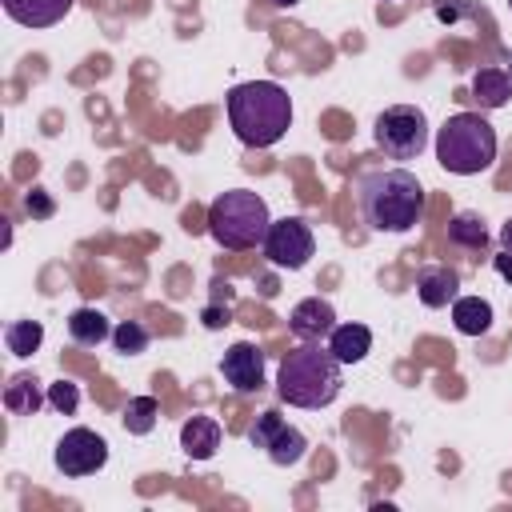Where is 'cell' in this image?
Instances as JSON below:
<instances>
[{"instance_id": "29", "label": "cell", "mask_w": 512, "mask_h": 512, "mask_svg": "<svg viewBox=\"0 0 512 512\" xmlns=\"http://www.w3.org/2000/svg\"><path fill=\"white\" fill-rule=\"evenodd\" d=\"M496 272H500L504 280H512V252H500V256H496Z\"/></svg>"}, {"instance_id": "22", "label": "cell", "mask_w": 512, "mask_h": 512, "mask_svg": "<svg viewBox=\"0 0 512 512\" xmlns=\"http://www.w3.org/2000/svg\"><path fill=\"white\" fill-rule=\"evenodd\" d=\"M156 416H160V404L152 396H132L128 408H124V432L132 436H148L156 428Z\"/></svg>"}, {"instance_id": "31", "label": "cell", "mask_w": 512, "mask_h": 512, "mask_svg": "<svg viewBox=\"0 0 512 512\" xmlns=\"http://www.w3.org/2000/svg\"><path fill=\"white\" fill-rule=\"evenodd\" d=\"M268 4H272V8H296L300 0H268Z\"/></svg>"}, {"instance_id": "18", "label": "cell", "mask_w": 512, "mask_h": 512, "mask_svg": "<svg viewBox=\"0 0 512 512\" xmlns=\"http://www.w3.org/2000/svg\"><path fill=\"white\" fill-rule=\"evenodd\" d=\"M448 244L464 248V252H484L492 244V236H488V228H484V220L476 212H456L448 220Z\"/></svg>"}, {"instance_id": "27", "label": "cell", "mask_w": 512, "mask_h": 512, "mask_svg": "<svg viewBox=\"0 0 512 512\" xmlns=\"http://www.w3.org/2000/svg\"><path fill=\"white\" fill-rule=\"evenodd\" d=\"M24 208H28V216H36V220H48V216L56 212V204H52V196H48L44 188H32V192L24 196Z\"/></svg>"}, {"instance_id": "21", "label": "cell", "mask_w": 512, "mask_h": 512, "mask_svg": "<svg viewBox=\"0 0 512 512\" xmlns=\"http://www.w3.org/2000/svg\"><path fill=\"white\" fill-rule=\"evenodd\" d=\"M4 344L12 356H32L44 344V324L40 320H12L4 328Z\"/></svg>"}, {"instance_id": "24", "label": "cell", "mask_w": 512, "mask_h": 512, "mask_svg": "<svg viewBox=\"0 0 512 512\" xmlns=\"http://www.w3.org/2000/svg\"><path fill=\"white\" fill-rule=\"evenodd\" d=\"M48 408L60 412V416H72L80 408V384L76 380H64V376L56 384H48Z\"/></svg>"}, {"instance_id": "26", "label": "cell", "mask_w": 512, "mask_h": 512, "mask_svg": "<svg viewBox=\"0 0 512 512\" xmlns=\"http://www.w3.org/2000/svg\"><path fill=\"white\" fill-rule=\"evenodd\" d=\"M476 8H472V0H432V16L440 20V24H460V20H468Z\"/></svg>"}, {"instance_id": "25", "label": "cell", "mask_w": 512, "mask_h": 512, "mask_svg": "<svg viewBox=\"0 0 512 512\" xmlns=\"http://www.w3.org/2000/svg\"><path fill=\"white\" fill-rule=\"evenodd\" d=\"M280 424H284V420H280V412H272V408H268V412H260V416H256V424L248 428V444H252V448H268V440L280 432Z\"/></svg>"}, {"instance_id": "14", "label": "cell", "mask_w": 512, "mask_h": 512, "mask_svg": "<svg viewBox=\"0 0 512 512\" xmlns=\"http://www.w3.org/2000/svg\"><path fill=\"white\" fill-rule=\"evenodd\" d=\"M180 448L184 456L192 460H212L216 448H220V424L212 416H192L184 428H180Z\"/></svg>"}, {"instance_id": "16", "label": "cell", "mask_w": 512, "mask_h": 512, "mask_svg": "<svg viewBox=\"0 0 512 512\" xmlns=\"http://www.w3.org/2000/svg\"><path fill=\"white\" fill-rule=\"evenodd\" d=\"M40 404H48V392H40V380L28 376V372H16L4 388V408L12 416H36Z\"/></svg>"}, {"instance_id": "28", "label": "cell", "mask_w": 512, "mask_h": 512, "mask_svg": "<svg viewBox=\"0 0 512 512\" xmlns=\"http://www.w3.org/2000/svg\"><path fill=\"white\" fill-rule=\"evenodd\" d=\"M200 320H204V328H224V324H228V308H220V304H208V308L200 312Z\"/></svg>"}, {"instance_id": "30", "label": "cell", "mask_w": 512, "mask_h": 512, "mask_svg": "<svg viewBox=\"0 0 512 512\" xmlns=\"http://www.w3.org/2000/svg\"><path fill=\"white\" fill-rule=\"evenodd\" d=\"M500 248L504 252H512V216L504 220V228H500Z\"/></svg>"}, {"instance_id": "32", "label": "cell", "mask_w": 512, "mask_h": 512, "mask_svg": "<svg viewBox=\"0 0 512 512\" xmlns=\"http://www.w3.org/2000/svg\"><path fill=\"white\" fill-rule=\"evenodd\" d=\"M508 8H512V0H508Z\"/></svg>"}, {"instance_id": "3", "label": "cell", "mask_w": 512, "mask_h": 512, "mask_svg": "<svg viewBox=\"0 0 512 512\" xmlns=\"http://www.w3.org/2000/svg\"><path fill=\"white\" fill-rule=\"evenodd\" d=\"M340 360L320 344H300L280 360L276 396L292 408H328L340 396Z\"/></svg>"}, {"instance_id": "11", "label": "cell", "mask_w": 512, "mask_h": 512, "mask_svg": "<svg viewBox=\"0 0 512 512\" xmlns=\"http://www.w3.org/2000/svg\"><path fill=\"white\" fill-rule=\"evenodd\" d=\"M416 296L424 308H448L460 296V276L448 264H424L416 272Z\"/></svg>"}, {"instance_id": "20", "label": "cell", "mask_w": 512, "mask_h": 512, "mask_svg": "<svg viewBox=\"0 0 512 512\" xmlns=\"http://www.w3.org/2000/svg\"><path fill=\"white\" fill-rule=\"evenodd\" d=\"M268 460L272 464H280V468H288V464H300L304 460V452H308V436L296 428V424H280V432L268 440Z\"/></svg>"}, {"instance_id": "5", "label": "cell", "mask_w": 512, "mask_h": 512, "mask_svg": "<svg viewBox=\"0 0 512 512\" xmlns=\"http://www.w3.org/2000/svg\"><path fill=\"white\" fill-rule=\"evenodd\" d=\"M436 160L444 172L476 176L496 160V128L480 112H456L436 132Z\"/></svg>"}, {"instance_id": "7", "label": "cell", "mask_w": 512, "mask_h": 512, "mask_svg": "<svg viewBox=\"0 0 512 512\" xmlns=\"http://www.w3.org/2000/svg\"><path fill=\"white\" fill-rule=\"evenodd\" d=\"M260 248H264V256H268V264L296 272V268H304V264L312 260L316 236H312V228H308L300 216H284V220H272V224H268V236H264Z\"/></svg>"}, {"instance_id": "17", "label": "cell", "mask_w": 512, "mask_h": 512, "mask_svg": "<svg viewBox=\"0 0 512 512\" xmlns=\"http://www.w3.org/2000/svg\"><path fill=\"white\" fill-rule=\"evenodd\" d=\"M68 336H72L80 348H96V344L112 340V324H108V316L96 312V308H76V312L68 316Z\"/></svg>"}, {"instance_id": "13", "label": "cell", "mask_w": 512, "mask_h": 512, "mask_svg": "<svg viewBox=\"0 0 512 512\" xmlns=\"http://www.w3.org/2000/svg\"><path fill=\"white\" fill-rule=\"evenodd\" d=\"M328 352L340 360V364H360L368 352H372V332L364 324H336L328 332Z\"/></svg>"}, {"instance_id": "9", "label": "cell", "mask_w": 512, "mask_h": 512, "mask_svg": "<svg viewBox=\"0 0 512 512\" xmlns=\"http://www.w3.org/2000/svg\"><path fill=\"white\" fill-rule=\"evenodd\" d=\"M220 372H224V380H228V388H232V392L252 396V392H260V388H264V352H260L256 344L240 340V344H232V348L224 352Z\"/></svg>"}, {"instance_id": "15", "label": "cell", "mask_w": 512, "mask_h": 512, "mask_svg": "<svg viewBox=\"0 0 512 512\" xmlns=\"http://www.w3.org/2000/svg\"><path fill=\"white\" fill-rule=\"evenodd\" d=\"M472 100L484 108V112H496L512 100V72L504 68H480L472 76Z\"/></svg>"}, {"instance_id": "23", "label": "cell", "mask_w": 512, "mask_h": 512, "mask_svg": "<svg viewBox=\"0 0 512 512\" xmlns=\"http://www.w3.org/2000/svg\"><path fill=\"white\" fill-rule=\"evenodd\" d=\"M148 328L140 324V320H120L116 328H112V348L120 352V356H140L144 348H148Z\"/></svg>"}, {"instance_id": "10", "label": "cell", "mask_w": 512, "mask_h": 512, "mask_svg": "<svg viewBox=\"0 0 512 512\" xmlns=\"http://www.w3.org/2000/svg\"><path fill=\"white\" fill-rule=\"evenodd\" d=\"M288 328H292V336H300V340H308V344H320V340L336 328V308H332L328 300H320V296H308V300H300V304L292 308Z\"/></svg>"}, {"instance_id": "12", "label": "cell", "mask_w": 512, "mask_h": 512, "mask_svg": "<svg viewBox=\"0 0 512 512\" xmlns=\"http://www.w3.org/2000/svg\"><path fill=\"white\" fill-rule=\"evenodd\" d=\"M0 4L20 28H52L72 12L76 0H0Z\"/></svg>"}, {"instance_id": "19", "label": "cell", "mask_w": 512, "mask_h": 512, "mask_svg": "<svg viewBox=\"0 0 512 512\" xmlns=\"http://www.w3.org/2000/svg\"><path fill=\"white\" fill-rule=\"evenodd\" d=\"M452 324L464 336H484L492 328V304L480 296H456L452 300Z\"/></svg>"}, {"instance_id": "6", "label": "cell", "mask_w": 512, "mask_h": 512, "mask_svg": "<svg viewBox=\"0 0 512 512\" xmlns=\"http://www.w3.org/2000/svg\"><path fill=\"white\" fill-rule=\"evenodd\" d=\"M372 140L388 160H416L428 148V116L416 104H392L376 116Z\"/></svg>"}, {"instance_id": "2", "label": "cell", "mask_w": 512, "mask_h": 512, "mask_svg": "<svg viewBox=\"0 0 512 512\" xmlns=\"http://www.w3.org/2000/svg\"><path fill=\"white\" fill-rule=\"evenodd\" d=\"M228 124L240 144L272 148L292 128V96L276 80H248L228 92Z\"/></svg>"}, {"instance_id": "4", "label": "cell", "mask_w": 512, "mask_h": 512, "mask_svg": "<svg viewBox=\"0 0 512 512\" xmlns=\"http://www.w3.org/2000/svg\"><path fill=\"white\" fill-rule=\"evenodd\" d=\"M268 200L248 188H228L208 204V236L228 252L260 248L268 236Z\"/></svg>"}, {"instance_id": "1", "label": "cell", "mask_w": 512, "mask_h": 512, "mask_svg": "<svg viewBox=\"0 0 512 512\" xmlns=\"http://www.w3.org/2000/svg\"><path fill=\"white\" fill-rule=\"evenodd\" d=\"M356 208L372 232H408L424 216V184L408 168H372L356 176Z\"/></svg>"}, {"instance_id": "8", "label": "cell", "mask_w": 512, "mask_h": 512, "mask_svg": "<svg viewBox=\"0 0 512 512\" xmlns=\"http://www.w3.org/2000/svg\"><path fill=\"white\" fill-rule=\"evenodd\" d=\"M52 460H56V468H60L64 476L80 480V476H92V472H100V468L108 464V444H104V436L92 432V428H68V432L56 440Z\"/></svg>"}]
</instances>
